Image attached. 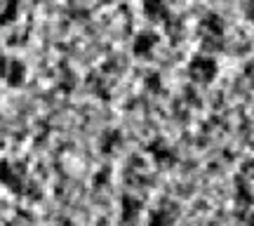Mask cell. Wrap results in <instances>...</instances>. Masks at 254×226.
I'll return each mask as SVG.
<instances>
[{"mask_svg": "<svg viewBox=\"0 0 254 226\" xmlns=\"http://www.w3.org/2000/svg\"><path fill=\"white\" fill-rule=\"evenodd\" d=\"M217 73H219V66L212 57H195V59L189 64V75L195 82H200V85L212 82L217 78Z\"/></svg>", "mask_w": 254, "mask_h": 226, "instance_id": "6da1fadb", "label": "cell"}, {"mask_svg": "<svg viewBox=\"0 0 254 226\" xmlns=\"http://www.w3.org/2000/svg\"><path fill=\"white\" fill-rule=\"evenodd\" d=\"M243 14L254 24V0H247L245 5H243Z\"/></svg>", "mask_w": 254, "mask_h": 226, "instance_id": "7a4b0ae2", "label": "cell"}]
</instances>
